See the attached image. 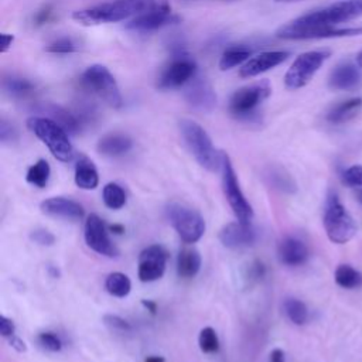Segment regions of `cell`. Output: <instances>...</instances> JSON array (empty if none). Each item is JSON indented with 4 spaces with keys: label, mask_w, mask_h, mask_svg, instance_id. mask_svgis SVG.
Listing matches in <instances>:
<instances>
[{
    "label": "cell",
    "mask_w": 362,
    "mask_h": 362,
    "mask_svg": "<svg viewBox=\"0 0 362 362\" xmlns=\"http://www.w3.org/2000/svg\"><path fill=\"white\" fill-rule=\"evenodd\" d=\"M146 7V0H113L98 4L72 14V18L82 25L117 23L137 16Z\"/></svg>",
    "instance_id": "1"
},
{
    "label": "cell",
    "mask_w": 362,
    "mask_h": 362,
    "mask_svg": "<svg viewBox=\"0 0 362 362\" xmlns=\"http://www.w3.org/2000/svg\"><path fill=\"white\" fill-rule=\"evenodd\" d=\"M182 139L198 161V164L208 171H218L222 165V151H216L211 137L205 129L194 120L182 119L180 122Z\"/></svg>",
    "instance_id": "2"
},
{
    "label": "cell",
    "mask_w": 362,
    "mask_h": 362,
    "mask_svg": "<svg viewBox=\"0 0 362 362\" xmlns=\"http://www.w3.org/2000/svg\"><path fill=\"white\" fill-rule=\"evenodd\" d=\"M27 127L48 147L51 154L64 163L74 157V148L68 139V132L57 122L45 116H31L27 120Z\"/></svg>",
    "instance_id": "3"
},
{
    "label": "cell",
    "mask_w": 362,
    "mask_h": 362,
    "mask_svg": "<svg viewBox=\"0 0 362 362\" xmlns=\"http://www.w3.org/2000/svg\"><path fill=\"white\" fill-rule=\"evenodd\" d=\"M322 223L328 239L338 245L348 243L356 233V223L352 215L335 194H331L327 199Z\"/></svg>",
    "instance_id": "4"
},
{
    "label": "cell",
    "mask_w": 362,
    "mask_h": 362,
    "mask_svg": "<svg viewBox=\"0 0 362 362\" xmlns=\"http://www.w3.org/2000/svg\"><path fill=\"white\" fill-rule=\"evenodd\" d=\"M81 85L115 109H119L123 105L116 79L110 71L100 64L90 65L82 72Z\"/></svg>",
    "instance_id": "5"
},
{
    "label": "cell",
    "mask_w": 362,
    "mask_h": 362,
    "mask_svg": "<svg viewBox=\"0 0 362 362\" xmlns=\"http://www.w3.org/2000/svg\"><path fill=\"white\" fill-rule=\"evenodd\" d=\"M362 16V0H341L296 20L298 25H337Z\"/></svg>",
    "instance_id": "6"
},
{
    "label": "cell",
    "mask_w": 362,
    "mask_h": 362,
    "mask_svg": "<svg viewBox=\"0 0 362 362\" xmlns=\"http://www.w3.org/2000/svg\"><path fill=\"white\" fill-rule=\"evenodd\" d=\"M167 216L181 240L185 243H195L205 233L204 218L195 209L184 204L171 202L167 206Z\"/></svg>",
    "instance_id": "7"
},
{
    "label": "cell",
    "mask_w": 362,
    "mask_h": 362,
    "mask_svg": "<svg viewBox=\"0 0 362 362\" xmlns=\"http://www.w3.org/2000/svg\"><path fill=\"white\" fill-rule=\"evenodd\" d=\"M283 40H320V38H338V37H355L362 35V24L354 27H337V25H298L290 21L280 27L276 33Z\"/></svg>",
    "instance_id": "8"
},
{
    "label": "cell",
    "mask_w": 362,
    "mask_h": 362,
    "mask_svg": "<svg viewBox=\"0 0 362 362\" xmlns=\"http://www.w3.org/2000/svg\"><path fill=\"white\" fill-rule=\"evenodd\" d=\"M329 55L331 51L327 49L307 51L298 55L284 75L286 88L294 90L305 86L313 79L315 72L322 66V64L329 58Z\"/></svg>",
    "instance_id": "9"
},
{
    "label": "cell",
    "mask_w": 362,
    "mask_h": 362,
    "mask_svg": "<svg viewBox=\"0 0 362 362\" xmlns=\"http://www.w3.org/2000/svg\"><path fill=\"white\" fill-rule=\"evenodd\" d=\"M221 170H222L223 194H225L235 216L238 218V221L249 223L253 218V208L247 202V199L245 198V195L239 187V181H238V177H236V173L233 170L229 156L223 151H222Z\"/></svg>",
    "instance_id": "10"
},
{
    "label": "cell",
    "mask_w": 362,
    "mask_h": 362,
    "mask_svg": "<svg viewBox=\"0 0 362 362\" xmlns=\"http://www.w3.org/2000/svg\"><path fill=\"white\" fill-rule=\"evenodd\" d=\"M195 61L191 57H188L182 49H178L177 54L171 58V61L163 68L157 79V88L163 90L181 88L187 85L195 76Z\"/></svg>",
    "instance_id": "11"
},
{
    "label": "cell",
    "mask_w": 362,
    "mask_h": 362,
    "mask_svg": "<svg viewBox=\"0 0 362 362\" xmlns=\"http://www.w3.org/2000/svg\"><path fill=\"white\" fill-rule=\"evenodd\" d=\"M272 89L267 81L253 83L236 90L229 100V110L239 119H249L256 115L260 103L270 95Z\"/></svg>",
    "instance_id": "12"
},
{
    "label": "cell",
    "mask_w": 362,
    "mask_h": 362,
    "mask_svg": "<svg viewBox=\"0 0 362 362\" xmlns=\"http://www.w3.org/2000/svg\"><path fill=\"white\" fill-rule=\"evenodd\" d=\"M177 21L178 17L173 14L171 7L165 1H151L147 8L144 7L126 24V28L137 33H151Z\"/></svg>",
    "instance_id": "13"
},
{
    "label": "cell",
    "mask_w": 362,
    "mask_h": 362,
    "mask_svg": "<svg viewBox=\"0 0 362 362\" xmlns=\"http://www.w3.org/2000/svg\"><path fill=\"white\" fill-rule=\"evenodd\" d=\"M83 236H85L86 245L96 253L107 256V257H115L119 255L117 247L112 243V240L107 235L105 222L96 214L88 215V218L85 221Z\"/></svg>",
    "instance_id": "14"
},
{
    "label": "cell",
    "mask_w": 362,
    "mask_h": 362,
    "mask_svg": "<svg viewBox=\"0 0 362 362\" xmlns=\"http://www.w3.org/2000/svg\"><path fill=\"white\" fill-rule=\"evenodd\" d=\"M168 253L160 245H151L139 255L137 276L141 281H154L163 277L167 266Z\"/></svg>",
    "instance_id": "15"
},
{
    "label": "cell",
    "mask_w": 362,
    "mask_h": 362,
    "mask_svg": "<svg viewBox=\"0 0 362 362\" xmlns=\"http://www.w3.org/2000/svg\"><path fill=\"white\" fill-rule=\"evenodd\" d=\"M184 98L191 107L201 112H211L216 105L214 88L205 78L197 75L187 83Z\"/></svg>",
    "instance_id": "16"
},
{
    "label": "cell",
    "mask_w": 362,
    "mask_h": 362,
    "mask_svg": "<svg viewBox=\"0 0 362 362\" xmlns=\"http://www.w3.org/2000/svg\"><path fill=\"white\" fill-rule=\"evenodd\" d=\"M256 229L246 222H229L219 230V240L225 247L242 249L256 242Z\"/></svg>",
    "instance_id": "17"
},
{
    "label": "cell",
    "mask_w": 362,
    "mask_h": 362,
    "mask_svg": "<svg viewBox=\"0 0 362 362\" xmlns=\"http://www.w3.org/2000/svg\"><path fill=\"white\" fill-rule=\"evenodd\" d=\"M288 58L287 51H266L262 52L249 61H246L242 68L239 69V75L242 78H253L256 75H260L269 69H273L274 66L280 65Z\"/></svg>",
    "instance_id": "18"
},
{
    "label": "cell",
    "mask_w": 362,
    "mask_h": 362,
    "mask_svg": "<svg viewBox=\"0 0 362 362\" xmlns=\"http://www.w3.org/2000/svg\"><path fill=\"white\" fill-rule=\"evenodd\" d=\"M40 208L49 216L64 219H81L85 215V209L79 202L65 197H51L42 201Z\"/></svg>",
    "instance_id": "19"
},
{
    "label": "cell",
    "mask_w": 362,
    "mask_h": 362,
    "mask_svg": "<svg viewBox=\"0 0 362 362\" xmlns=\"http://www.w3.org/2000/svg\"><path fill=\"white\" fill-rule=\"evenodd\" d=\"M362 81V74L359 68L352 62L338 64L329 74L328 86L334 90H351L356 88Z\"/></svg>",
    "instance_id": "20"
},
{
    "label": "cell",
    "mask_w": 362,
    "mask_h": 362,
    "mask_svg": "<svg viewBox=\"0 0 362 362\" xmlns=\"http://www.w3.org/2000/svg\"><path fill=\"white\" fill-rule=\"evenodd\" d=\"M277 256L286 266H300L308 259V247L298 238L287 236L279 243Z\"/></svg>",
    "instance_id": "21"
},
{
    "label": "cell",
    "mask_w": 362,
    "mask_h": 362,
    "mask_svg": "<svg viewBox=\"0 0 362 362\" xmlns=\"http://www.w3.org/2000/svg\"><path fill=\"white\" fill-rule=\"evenodd\" d=\"M38 112L44 113L45 117H49L54 122H57L61 127H64L71 134H75L81 129V126H82L81 122L78 120V117L74 113H71L65 107L54 105V103L41 105L38 107Z\"/></svg>",
    "instance_id": "22"
},
{
    "label": "cell",
    "mask_w": 362,
    "mask_h": 362,
    "mask_svg": "<svg viewBox=\"0 0 362 362\" xmlns=\"http://www.w3.org/2000/svg\"><path fill=\"white\" fill-rule=\"evenodd\" d=\"M132 146L133 141L129 136L122 133H109L98 141L96 148L102 156L117 157L127 153L132 148Z\"/></svg>",
    "instance_id": "23"
},
{
    "label": "cell",
    "mask_w": 362,
    "mask_h": 362,
    "mask_svg": "<svg viewBox=\"0 0 362 362\" xmlns=\"http://www.w3.org/2000/svg\"><path fill=\"white\" fill-rule=\"evenodd\" d=\"M362 107V98H351L332 106L327 113V120L332 124H342L354 119Z\"/></svg>",
    "instance_id": "24"
},
{
    "label": "cell",
    "mask_w": 362,
    "mask_h": 362,
    "mask_svg": "<svg viewBox=\"0 0 362 362\" xmlns=\"http://www.w3.org/2000/svg\"><path fill=\"white\" fill-rule=\"evenodd\" d=\"M75 184L82 189H95L99 184V175L95 164L85 156L75 164Z\"/></svg>",
    "instance_id": "25"
},
{
    "label": "cell",
    "mask_w": 362,
    "mask_h": 362,
    "mask_svg": "<svg viewBox=\"0 0 362 362\" xmlns=\"http://www.w3.org/2000/svg\"><path fill=\"white\" fill-rule=\"evenodd\" d=\"M201 269V255L194 247H184L177 257V273L180 277H194Z\"/></svg>",
    "instance_id": "26"
},
{
    "label": "cell",
    "mask_w": 362,
    "mask_h": 362,
    "mask_svg": "<svg viewBox=\"0 0 362 362\" xmlns=\"http://www.w3.org/2000/svg\"><path fill=\"white\" fill-rule=\"evenodd\" d=\"M250 49L243 47V45H233L229 47L223 51L221 59H219V68L222 71L226 69H232L240 64H243L245 61H249L250 58Z\"/></svg>",
    "instance_id": "27"
},
{
    "label": "cell",
    "mask_w": 362,
    "mask_h": 362,
    "mask_svg": "<svg viewBox=\"0 0 362 362\" xmlns=\"http://www.w3.org/2000/svg\"><path fill=\"white\" fill-rule=\"evenodd\" d=\"M334 279L342 288H358L362 286V273L351 264H339L335 269Z\"/></svg>",
    "instance_id": "28"
},
{
    "label": "cell",
    "mask_w": 362,
    "mask_h": 362,
    "mask_svg": "<svg viewBox=\"0 0 362 362\" xmlns=\"http://www.w3.org/2000/svg\"><path fill=\"white\" fill-rule=\"evenodd\" d=\"M34 83L21 76H7L3 79V89L13 98H25L34 92Z\"/></svg>",
    "instance_id": "29"
},
{
    "label": "cell",
    "mask_w": 362,
    "mask_h": 362,
    "mask_svg": "<svg viewBox=\"0 0 362 362\" xmlns=\"http://www.w3.org/2000/svg\"><path fill=\"white\" fill-rule=\"evenodd\" d=\"M105 288L109 294L123 298V297L129 296V293L132 290V281L124 273L113 272L106 277Z\"/></svg>",
    "instance_id": "30"
},
{
    "label": "cell",
    "mask_w": 362,
    "mask_h": 362,
    "mask_svg": "<svg viewBox=\"0 0 362 362\" xmlns=\"http://www.w3.org/2000/svg\"><path fill=\"white\" fill-rule=\"evenodd\" d=\"M49 175H51V167L47 160L41 158L28 168L25 178L31 185L44 188L49 180Z\"/></svg>",
    "instance_id": "31"
},
{
    "label": "cell",
    "mask_w": 362,
    "mask_h": 362,
    "mask_svg": "<svg viewBox=\"0 0 362 362\" xmlns=\"http://www.w3.org/2000/svg\"><path fill=\"white\" fill-rule=\"evenodd\" d=\"M102 199L110 209H120L126 204V192L116 182H107L102 191Z\"/></svg>",
    "instance_id": "32"
},
{
    "label": "cell",
    "mask_w": 362,
    "mask_h": 362,
    "mask_svg": "<svg viewBox=\"0 0 362 362\" xmlns=\"http://www.w3.org/2000/svg\"><path fill=\"white\" fill-rule=\"evenodd\" d=\"M342 181L352 189L355 199L362 204V165L354 164L348 167L342 173Z\"/></svg>",
    "instance_id": "33"
},
{
    "label": "cell",
    "mask_w": 362,
    "mask_h": 362,
    "mask_svg": "<svg viewBox=\"0 0 362 362\" xmlns=\"http://www.w3.org/2000/svg\"><path fill=\"white\" fill-rule=\"evenodd\" d=\"M284 313L288 320L296 325H303L308 320V310L307 305L298 298H286L284 301Z\"/></svg>",
    "instance_id": "34"
},
{
    "label": "cell",
    "mask_w": 362,
    "mask_h": 362,
    "mask_svg": "<svg viewBox=\"0 0 362 362\" xmlns=\"http://www.w3.org/2000/svg\"><path fill=\"white\" fill-rule=\"evenodd\" d=\"M266 178L273 185V188H277L283 192H294L296 191V182L281 168H277V167L270 168L266 174Z\"/></svg>",
    "instance_id": "35"
},
{
    "label": "cell",
    "mask_w": 362,
    "mask_h": 362,
    "mask_svg": "<svg viewBox=\"0 0 362 362\" xmlns=\"http://www.w3.org/2000/svg\"><path fill=\"white\" fill-rule=\"evenodd\" d=\"M198 345H199V349L205 354L216 352L219 349V339L215 329L211 327L202 328L198 335Z\"/></svg>",
    "instance_id": "36"
},
{
    "label": "cell",
    "mask_w": 362,
    "mask_h": 362,
    "mask_svg": "<svg viewBox=\"0 0 362 362\" xmlns=\"http://www.w3.org/2000/svg\"><path fill=\"white\" fill-rule=\"evenodd\" d=\"M45 49L52 54H71V52L76 51V44L69 37H61V38L52 41Z\"/></svg>",
    "instance_id": "37"
},
{
    "label": "cell",
    "mask_w": 362,
    "mask_h": 362,
    "mask_svg": "<svg viewBox=\"0 0 362 362\" xmlns=\"http://www.w3.org/2000/svg\"><path fill=\"white\" fill-rule=\"evenodd\" d=\"M38 342L44 349L51 352H58L62 348V342L59 337H57L54 332H41L38 335Z\"/></svg>",
    "instance_id": "38"
},
{
    "label": "cell",
    "mask_w": 362,
    "mask_h": 362,
    "mask_svg": "<svg viewBox=\"0 0 362 362\" xmlns=\"http://www.w3.org/2000/svg\"><path fill=\"white\" fill-rule=\"evenodd\" d=\"M103 322L113 331H120V332H129L132 331V325L123 320L119 315H113V314H106L103 315Z\"/></svg>",
    "instance_id": "39"
},
{
    "label": "cell",
    "mask_w": 362,
    "mask_h": 362,
    "mask_svg": "<svg viewBox=\"0 0 362 362\" xmlns=\"http://www.w3.org/2000/svg\"><path fill=\"white\" fill-rule=\"evenodd\" d=\"M30 238L31 240H34L41 246H51L55 242V236L47 229H35L30 233Z\"/></svg>",
    "instance_id": "40"
},
{
    "label": "cell",
    "mask_w": 362,
    "mask_h": 362,
    "mask_svg": "<svg viewBox=\"0 0 362 362\" xmlns=\"http://www.w3.org/2000/svg\"><path fill=\"white\" fill-rule=\"evenodd\" d=\"M17 139V130L14 129L13 124H10L8 122H6L4 119H1L0 122V140L3 143H10L14 141Z\"/></svg>",
    "instance_id": "41"
},
{
    "label": "cell",
    "mask_w": 362,
    "mask_h": 362,
    "mask_svg": "<svg viewBox=\"0 0 362 362\" xmlns=\"http://www.w3.org/2000/svg\"><path fill=\"white\" fill-rule=\"evenodd\" d=\"M52 16H54V8L51 4H47L37 11V14L34 16V23H35V25L47 24L52 18Z\"/></svg>",
    "instance_id": "42"
},
{
    "label": "cell",
    "mask_w": 362,
    "mask_h": 362,
    "mask_svg": "<svg viewBox=\"0 0 362 362\" xmlns=\"http://www.w3.org/2000/svg\"><path fill=\"white\" fill-rule=\"evenodd\" d=\"M14 332H16L14 322L10 318L1 315L0 317V334H1V337L11 338L14 335Z\"/></svg>",
    "instance_id": "43"
},
{
    "label": "cell",
    "mask_w": 362,
    "mask_h": 362,
    "mask_svg": "<svg viewBox=\"0 0 362 362\" xmlns=\"http://www.w3.org/2000/svg\"><path fill=\"white\" fill-rule=\"evenodd\" d=\"M0 41H1V52H6V51L11 47V44H13L14 35L7 34V33H3V34L0 35Z\"/></svg>",
    "instance_id": "44"
},
{
    "label": "cell",
    "mask_w": 362,
    "mask_h": 362,
    "mask_svg": "<svg viewBox=\"0 0 362 362\" xmlns=\"http://www.w3.org/2000/svg\"><path fill=\"white\" fill-rule=\"evenodd\" d=\"M8 342H10V346H13L16 351H18V352H25L27 351V346H25V344L18 338V337H16V335H13L11 338H8Z\"/></svg>",
    "instance_id": "45"
},
{
    "label": "cell",
    "mask_w": 362,
    "mask_h": 362,
    "mask_svg": "<svg viewBox=\"0 0 362 362\" xmlns=\"http://www.w3.org/2000/svg\"><path fill=\"white\" fill-rule=\"evenodd\" d=\"M270 362H286L284 361V352L281 349H279V348L273 349L270 352Z\"/></svg>",
    "instance_id": "46"
},
{
    "label": "cell",
    "mask_w": 362,
    "mask_h": 362,
    "mask_svg": "<svg viewBox=\"0 0 362 362\" xmlns=\"http://www.w3.org/2000/svg\"><path fill=\"white\" fill-rule=\"evenodd\" d=\"M141 303H143V305H144L146 308H148V310H150V313H151V314H154V313H156V308H157V307H156V303L148 301V300H147V301H146V300H143Z\"/></svg>",
    "instance_id": "47"
},
{
    "label": "cell",
    "mask_w": 362,
    "mask_h": 362,
    "mask_svg": "<svg viewBox=\"0 0 362 362\" xmlns=\"http://www.w3.org/2000/svg\"><path fill=\"white\" fill-rule=\"evenodd\" d=\"M144 362H165V359L163 356H157V355H150L144 359Z\"/></svg>",
    "instance_id": "48"
},
{
    "label": "cell",
    "mask_w": 362,
    "mask_h": 362,
    "mask_svg": "<svg viewBox=\"0 0 362 362\" xmlns=\"http://www.w3.org/2000/svg\"><path fill=\"white\" fill-rule=\"evenodd\" d=\"M110 230L115 233H123L124 228L122 225H110Z\"/></svg>",
    "instance_id": "49"
},
{
    "label": "cell",
    "mask_w": 362,
    "mask_h": 362,
    "mask_svg": "<svg viewBox=\"0 0 362 362\" xmlns=\"http://www.w3.org/2000/svg\"><path fill=\"white\" fill-rule=\"evenodd\" d=\"M356 65L362 68V49L356 54Z\"/></svg>",
    "instance_id": "50"
},
{
    "label": "cell",
    "mask_w": 362,
    "mask_h": 362,
    "mask_svg": "<svg viewBox=\"0 0 362 362\" xmlns=\"http://www.w3.org/2000/svg\"><path fill=\"white\" fill-rule=\"evenodd\" d=\"M274 1H279V3H293V1H300V0H274Z\"/></svg>",
    "instance_id": "51"
}]
</instances>
